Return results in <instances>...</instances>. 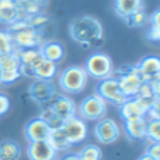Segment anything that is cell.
Here are the masks:
<instances>
[{"mask_svg":"<svg viewBox=\"0 0 160 160\" xmlns=\"http://www.w3.org/2000/svg\"><path fill=\"white\" fill-rule=\"evenodd\" d=\"M69 34L73 41L79 42L84 48L100 47L104 42L101 24L91 16H82L73 20L69 27Z\"/></svg>","mask_w":160,"mask_h":160,"instance_id":"cell-1","label":"cell"},{"mask_svg":"<svg viewBox=\"0 0 160 160\" xmlns=\"http://www.w3.org/2000/svg\"><path fill=\"white\" fill-rule=\"evenodd\" d=\"M8 32L11 35L16 49H28V48H39L42 42L41 32L34 30L25 22V20H18L8 27Z\"/></svg>","mask_w":160,"mask_h":160,"instance_id":"cell-2","label":"cell"},{"mask_svg":"<svg viewBox=\"0 0 160 160\" xmlns=\"http://www.w3.org/2000/svg\"><path fill=\"white\" fill-rule=\"evenodd\" d=\"M88 75L82 66H69L59 76V86L66 93L78 94L84 90Z\"/></svg>","mask_w":160,"mask_h":160,"instance_id":"cell-3","label":"cell"},{"mask_svg":"<svg viewBox=\"0 0 160 160\" xmlns=\"http://www.w3.org/2000/svg\"><path fill=\"white\" fill-rule=\"evenodd\" d=\"M84 70L88 76H93L94 79H107L112 78L114 75V66L111 58L104 52H97L88 56L86 62Z\"/></svg>","mask_w":160,"mask_h":160,"instance_id":"cell-4","label":"cell"},{"mask_svg":"<svg viewBox=\"0 0 160 160\" xmlns=\"http://www.w3.org/2000/svg\"><path fill=\"white\" fill-rule=\"evenodd\" d=\"M119 76L117 78L119 83L122 93L127 96V98H133L138 94L141 86L143 84V79L141 78L136 66H124L118 70Z\"/></svg>","mask_w":160,"mask_h":160,"instance_id":"cell-5","label":"cell"},{"mask_svg":"<svg viewBox=\"0 0 160 160\" xmlns=\"http://www.w3.org/2000/svg\"><path fill=\"white\" fill-rule=\"evenodd\" d=\"M105 112H107V104L98 94H91L86 97L79 105L80 118L87 121H98L104 118Z\"/></svg>","mask_w":160,"mask_h":160,"instance_id":"cell-6","label":"cell"},{"mask_svg":"<svg viewBox=\"0 0 160 160\" xmlns=\"http://www.w3.org/2000/svg\"><path fill=\"white\" fill-rule=\"evenodd\" d=\"M97 94H98L104 101H108L114 105H118V107L128 100L127 96L122 93L117 78L102 79L101 82H100L98 87H97Z\"/></svg>","mask_w":160,"mask_h":160,"instance_id":"cell-7","label":"cell"},{"mask_svg":"<svg viewBox=\"0 0 160 160\" xmlns=\"http://www.w3.org/2000/svg\"><path fill=\"white\" fill-rule=\"evenodd\" d=\"M28 94L37 104L44 105V107L51 105V102L56 97L55 86L49 80H42V79H35L31 83Z\"/></svg>","mask_w":160,"mask_h":160,"instance_id":"cell-8","label":"cell"},{"mask_svg":"<svg viewBox=\"0 0 160 160\" xmlns=\"http://www.w3.org/2000/svg\"><path fill=\"white\" fill-rule=\"evenodd\" d=\"M94 136L104 145H111L119 138V127L114 119L101 118L94 127Z\"/></svg>","mask_w":160,"mask_h":160,"instance_id":"cell-9","label":"cell"},{"mask_svg":"<svg viewBox=\"0 0 160 160\" xmlns=\"http://www.w3.org/2000/svg\"><path fill=\"white\" fill-rule=\"evenodd\" d=\"M62 129L72 145H78L83 142L87 138L88 133L87 125H86L84 119H82L80 117H72L70 119L65 121L62 125Z\"/></svg>","mask_w":160,"mask_h":160,"instance_id":"cell-10","label":"cell"},{"mask_svg":"<svg viewBox=\"0 0 160 160\" xmlns=\"http://www.w3.org/2000/svg\"><path fill=\"white\" fill-rule=\"evenodd\" d=\"M27 155L30 160H56L58 152L51 146L48 141L30 142L27 148Z\"/></svg>","mask_w":160,"mask_h":160,"instance_id":"cell-11","label":"cell"},{"mask_svg":"<svg viewBox=\"0 0 160 160\" xmlns=\"http://www.w3.org/2000/svg\"><path fill=\"white\" fill-rule=\"evenodd\" d=\"M51 108H52L53 114L62 121H68L72 117H76V104L73 100H70L66 96H56L53 101L51 102Z\"/></svg>","mask_w":160,"mask_h":160,"instance_id":"cell-12","label":"cell"},{"mask_svg":"<svg viewBox=\"0 0 160 160\" xmlns=\"http://www.w3.org/2000/svg\"><path fill=\"white\" fill-rule=\"evenodd\" d=\"M51 128L45 121H42L39 117L32 118L24 129V135L28 139V142H37V141H47L49 136Z\"/></svg>","mask_w":160,"mask_h":160,"instance_id":"cell-13","label":"cell"},{"mask_svg":"<svg viewBox=\"0 0 160 160\" xmlns=\"http://www.w3.org/2000/svg\"><path fill=\"white\" fill-rule=\"evenodd\" d=\"M141 78L143 79V82L150 83L159 80L160 75V61L158 56H146L143 58L136 66Z\"/></svg>","mask_w":160,"mask_h":160,"instance_id":"cell-14","label":"cell"},{"mask_svg":"<svg viewBox=\"0 0 160 160\" xmlns=\"http://www.w3.org/2000/svg\"><path fill=\"white\" fill-rule=\"evenodd\" d=\"M18 20H22V16L16 0H0V22L11 25Z\"/></svg>","mask_w":160,"mask_h":160,"instance_id":"cell-15","label":"cell"},{"mask_svg":"<svg viewBox=\"0 0 160 160\" xmlns=\"http://www.w3.org/2000/svg\"><path fill=\"white\" fill-rule=\"evenodd\" d=\"M39 52H41L42 58L51 61L53 63L58 65L62 59L65 58V48L61 42L51 41V42H44L39 47Z\"/></svg>","mask_w":160,"mask_h":160,"instance_id":"cell-16","label":"cell"},{"mask_svg":"<svg viewBox=\"0 0 160 160\" xmlns=\"http://www.w3.org/2000/svg\"><path fill=\"white\" fill-rule=\"evenodd\" d=\"M119 114L124 118V121H133V119L146 117V111L141 107V104L135 98H128L124 104L119 105Z\"/></svg>","mask_w":160,"mask_h":160,"instance_id":"cell-17","label":"cell"},{"mask_svg":"<svg viewBox=\"0 0 160 160\" xmlns=\"http://www.w3.org/2000/svg\"><path fill=\"white\" fill-rule=\"evenodd\" d=\"M146 118H139L133 121H125V132L132 141H141L146 138Z\"/></svg>","mask_w":160,"mask_h":160,"instance_id":"cell-18","label":"cell"},{"mask_svg":"<svg viewBox=\"0 0 160 160\" xmlns=\"http://www.w3.org/2000/svg\"><path fill=\"white\" fill-rule=\"evenodd\" d=\"M20 59V65L35 69V66L41 62L42 55L39 48H28V49H14Z\"/></svg>","mask_w":160,"mask_h":160,"instance_id":"cell-19","label":"cell"},{"mask_svg":"<svg viewBox=\"0 0 160 160\" xmlns=\"http://www.w3.org/2000/svg\"><path fill=\"white\" fill-rule=\"evenodd\" d=\"M142 8L143 0H115V13L124 20Z\"/></svg>","mask_w":160,"mask_h":160,"instance_id":"cell-20","label":"cell"},{"mask_svg":"<svg viewBox=\"0 0 160 160\" xmlns=\"http://www.w3.org/2000/svg\"><path fill=\"white\" fill-rule=\"evenodd\" d=\"M51 143V146L56 150V152H66V150L70 149L72 143L69 142L68 136L65 135L63 129L62 128H58V129H51L49 136L47 139Z\"/></svg>","mask_w":160,"mask_h":160,"instance_id":"cell-21","label":"cell"},{"mask_svg":"<svg viewBox=\"0 0 160 160\" xmlns=\"http://www.w3.org/2000/svg\"><path fill=\"white\" fill-rule=\"evenodd\" d=\"M21 148L16 141L4 139L0 142V160H20Z\"/></svg>","mask_w":160,"mask_h":160,"instance_id":"cell-22","label":"cell"},{"mask_svg":"<svg viewBox=\"0 0 160 160\" xmlns=\"http://www.w3.org/2000/svg\"><path fill=\"white\" fill-rule=\"evenodd\" d=\"M56 73H58V65L42 58L41 62L34 69V78L42 79V80H49L51 82L56 76Z\"/></svg>","mask_w":160,"mask_h":160,"instance_id":"cell-23","label":"cell"},{"mask_svg":"<svg viewBox=\"0 0 160 160\" xmlns=\"http://www.w3.org/2000/svg\"><path fill=\"white\" fill-rule=\"evenodd\" d=\"M20 70V59L16 51L7 55L0 56V72H18Z\"/></svg>","mask_w":160,"mask_h":160,"instance_id":"cell-24","label":"cell"},{"mask_svg":"<svg viewBox=\"0 0 160 160\" xmlns=\"http://www.w3.org/2000/svg\"><path fill=\"white\" fill-rule=\"evenodd\" d=\"M79 160H101L102 152L97 145H87L78 153Z\"/></svg>","mask_w":160,"mask_h":160,"instance_id":"cell-25","label":"cell"},{"mask_svg":"<svg viewBox=\"0 0 160 160\" xmlns=\"http://www.w3.org/2000/svg\"><path fill=\"white\" fill-rule=\"evenodd\" d=\"M146 138L150 142H160V119H146Z\"/></svg>","mask_w":160,"mask_h":160,"instance_id":"cell-26","label":"cell"},{"mask_svg":"<svg viewBox=\"0 0 160 160\" xmlns=\"http://www.w3.org/2000/svg\"><path fill=\"white\" fill-rule=\"evenodd\" d=\"M14 49H16V48H14L10 32L0 30V56L14 52Z\"/></svg>","mask_w":160,"mask_h":160,"instance_id":"cell-27","label":"cell"},{"mask_svg":"<svg viewBox=\"0 0 160 160\" xmlns=\"http://www.w3.org/2000/svg\"><path fill=\"white\" fill-rule=\"evenodd\" d=\"M148 20H149V17H148L146 11L142 8V10L135 11V13L131 14L129 17H127L125 21H127V24L129 25V27H142V25H145L148 22Z\"/></svg>","mask_w":160,"mask_h":160,"instance_id":"cell-28","label":"cell"},{"mask_svg":"<svg viewBox=\"0 0 160 160\" xmlns=\"http://www.w3.org/2000/svg\"><path fill=\"white\" fill-rule=\"evenodd\" d=\"M48 17L45 16V14L42 13H38V14H32V16H28L27 18H25V22H27L30 27H32L34 30L39 31L42 27H45V25L48 24Z\"/></svg>","mask_w":160,"mask_h":160,"instance_id":"cell-29","label":"cell"},{"mask_svg":"<svg viewBox=\"0 0 160 160\" xmlns=\"http://www.w3.org/2000/svg\"><path fill=\"white\" fill-rule=\"evenodd\" d=\"M146 155L152 156L156 160H160V142H150L146 149Z\"/></svg>","mask_w":160,"mask_h":160,"instance_id":"cell-30","label":"cell"},{"mask_svg":"<svg viewBox=\"0 0 160 160\" xmlns=\"http://www.w3.org/2000/svg\"><path fill=\"white\" fill-rule=\"evenodd\" d=\"M10 108V100H8L7 96L4 94H0V115L6 114Z\"/></svg>","mask_w":160,"mask_h":160,"instance_id":"cell-31","label":"cell"},{"mask_svg":"<svg viewBox=\"0 0 160 160\" xmlns=\"http://www.w3.org/2000/svg\"><path fill=\"white\" fill-rule=\"evenodd\" d=\"M148 38L153 42H158L160 39V28L159 27H150L149 32H148Z\"/></svg>","mask_w":160,"mask_h":160,"instance_id":"cell-32","label":"cell"},{"mask_svg":"<svg viewBox=\"0 0 160 160\" xmlns=\"http://www.w3.org/2000/svg\"><path fill=\"white\" fill-rule=\"evenodd\" d=\"M62 160H79V156L78 155H66Z\"/></svg>","mask_w":160,"mask_h":160,"instance_id":"cell-33","label":"cell"},{"mask_svg":"<svg viewBox=\"0 0 160 160\" xmlns=\"http://www.w3.org/2000/svg\"><path fill=\"white\" fill-rule=\"evenodd\" d=\"M138 160H156V159H153L152 156H149V155H146V153H143V155H142Z\"/></svg>","mask_w":160,"mask_h":160,"instance_id":"cell-34","label":"cell"},{"mask_svg":"<svg viewBox=\"0 0 160 160\" xmlns=\"http://www.w3.org/2000/svg\"><path fill=\"white\" fill-rule=\"evenodd\" d=\"M0 84H2V79H0Z\"/></svg>","mask_w":160,"mask_h":160,"instance_id":"cell-35","label":"cell"},{"mask_svg":"<svg viewBox=\"0 0 160 160\" xmlns=\"http://www.w3.org/2000/svg\"><path fill=\"white\" fill-rule=\"evenodd\" d=\"M16 2H17V0H16Z\"/></svg>","mask_w":160,"mask_h":160,"instance_id":"cell-36","label":"cell"}]
</instances>
